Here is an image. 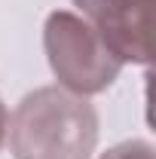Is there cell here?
<instances>
[{
    "mask_svg": "<svg viewBox=\"0 0 156 159\" xmlns=\"http://www.w3.org/2000/svg\"><path fill=\"white\" fill-rule=\"evenodd\" d=\"M95 144V107L61 86L25 95L9 122V150L16 159H89Z\"/></svg>",
    "mask_w": 156,
    "mask_h": 159,
    "instance_id": "obj_1",
    "label": "cell"
},
{
    "mask_svg": "<svg viewBox=\"0 0 156 159\" xmlns=\"http://www.w3.org/2000/svg\"><path fill=\"white\" fill-rule=\"evenodd\" d=\"M122 64H150V0H74Z\"/></svg>",
    "mask_w": 156,
    "mask_h": 159,
    "instance_id": "obj_3",
    "label": "cell"
},
{
    "mask_svg": "<svg viewBox=\"0 0 156 159\" xmlns=\"http://www.w3.org/2000/svg\"><path fill=\"white\" fill-rule=\"evenodd\" d=\"M101 159H153V144L150 141H122L117 147H110Z\"/></svg>",
    "mask_w": 156,
    "mask_h": 159,
    "instance_id": "obj_4",
    "label": "cell"
},
{
    "mask_svg": "<svg viewBox=\"0 0 156 159\" xmlns=\"http://www.w3.org/2000/svg\"><path fill=\"white\" fill-rule=\"evenodd\" d=\"M43 49L61 89L83 98L113 86V80L122 70V61L104 46L95 28L83 16L67 9L49 12L43 25Z\"/></svg>",
    "mask_w": 156,
    "mask_h": 159,
    "instance_id": "obj_2",
    "label": "cell"
},
{
    "mask_svg": "<svg viewBox=\"0 0 156 159\" xmlns=\"http://www.w3.org/2000/svg\"><path fill=\"white\" fill-rule=\"evenodd\" d=\"M3 138H6V107H3V98H0V147H3Z\"/></svg>",
    "mask_w": 156,
    "mask_h": 159,
    "instance_id": "obj_5",
    "label": "cell"
}]
</instances>
